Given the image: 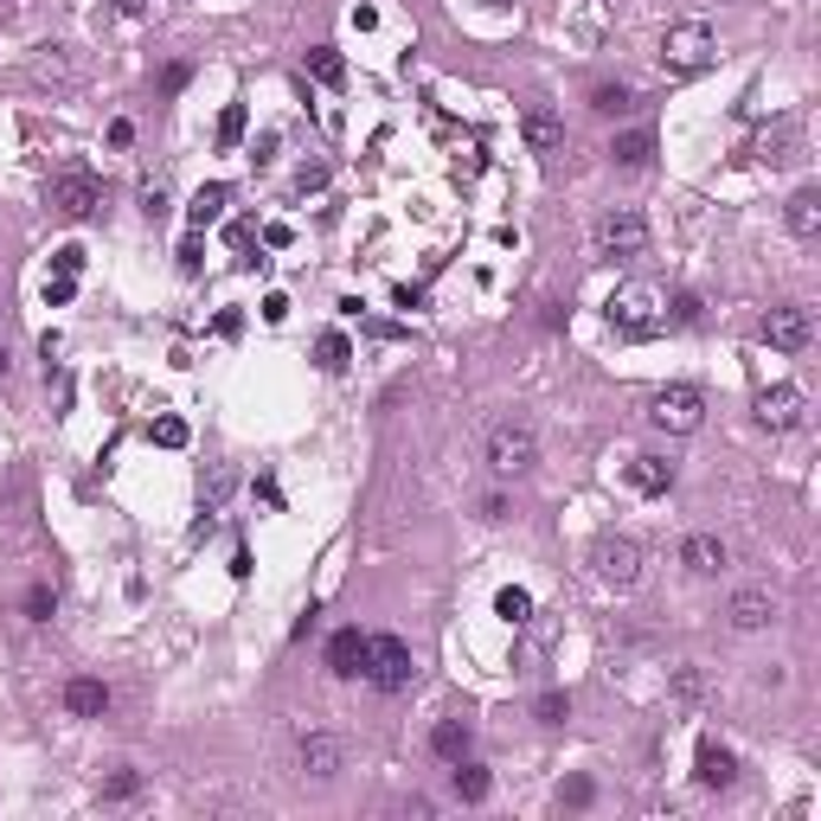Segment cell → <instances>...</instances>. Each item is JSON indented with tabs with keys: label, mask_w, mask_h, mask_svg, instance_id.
Wrapping results in <instances>:
<instances>
[{
	"label": "cell",
	"mask_w": 821,
	"mask_h": 821,
	"mask_svg": "<svg viewBox=\"0 0 821 821\" xmlns=\"http://www.w3.org/2000/svg\"><path fill=\"white\" fill-rule=\"evenodd\" d=\"M763 341L776 346V353H803V346L816 341V315L803 302H783V308L763 315Z\"/></svg>",
	"instance_id": "obj_8"
},
{
	"label": "cell",
	"mask_w": 821,
	"mask_h": 821,
	"mask_svg": "<svg viewBox=\"0 0 821 821\" xmlns=\"http://www.w3.org/2000/svg\"><path fill=\"white\" fill-rule=\"evenodd\" d=\"M783 218H790V231H796V238H821V193H816V187H803V193L790 200Z\"/></svg>",
	"instance_id": "obj_21"
},
{
	"label": "cell",
	"mask_w": 821,
	"mask_h": 821,
	"mask_svg": "<svg viewBox=\"0 0 821 821\" xmlns=\"http://www.w3.org/2000/svg\"><path fill=\"white\" fill-rule=\"evenodd\" d=\"M295 187H302V193H321V187H328V167H302Z\"/></svg>",
	"instance_id": "obj_40"
},
{
	"label": "cell",
	"mask_w": 821,
	"mask_h": 821,
	"mask_svg": "<svg viewBox=\"0 0 821 821\" xmlns=\"http://www.w3.org/2000/svg\"><path fill=\"white\" fill-rule=\"evenodd\" d=\"M71 295H77V276H52V282H46V302H52V308H65Z\"/></svg>",
	"instance_id": "obj_38"
},
{
	"label": "cell",
	"mask_w": 821,
	"mask_h": 821,
	"mask_svg": "<svg viewBox=\"0 0 821 821\" xmlns=\"http://www.w3.org/2000/svg\"><path fill=\"white\" fill-rule=\"evenodd\" d=\"M295 763L315 776V783H334L346 763V745L334 738V732H302V745H295Z\"/></svg>",
	"instance_id": "obj_9"
},
{
	"label": "cell",
	"mask_w": 821,
	"mask_h": 821,
	"mask_svg": "<svg viewBox=\"0 0 821 821\" xmlns=\"http://www.w3.org/2000/svg\"><path fill=\"white\" fill-rule=\"evenodd\" d=\"M46 200H52V212H59V218H90V212L103 205V187H97L90 174H59Z\"/></svg>",
	"instance_id": "obj_10"
},
{
	"label": "cell",
	"mask_w": 821,
	"mask_h": 821,
	"mask_svg": "<svg viewBox=\"0 0 821 821\" xmlns=\"http://www.w3.org/2000/svg\"><path fill=\"white\" fill-rule=\"evenodd\" d=\"M757 424L763 430H796L803 424V392L796 386H763L757 392Z\"/></svg>",
	"instance_id": "obj_11"
},
{
	"label": "cell",
	"mask_w": 821,
	"mask_h": 821,
	"mask_svg": "<svg viewBox=\"0 0 821 821\" xmlns=\"http://www.w3.org/2000/svg\"><path fill=\"white\" fill-rule=\"evenodd\" d=\"M494 7H514V0H494Z\"/></svg>",
	"instance_id": "obj_46"
},
{
	"label": "cell",
	"mask_w": 821,
	"mask_h": 821,
	"mask_svg": "<svg viewBox=\"0 0 821 821\" xmlns=\"http://www.w3.org/2000/svg\"><path fill=\"white\" fill-rule=\"evenodd\" d=\"M469 738H476V732H469L463 719H443V725L430 732V751L443 757V763H456V757H469Z\"/></svg>",
	"instance_id": "obj_22"
},
{
	"label": "cell",
	"mask_w": 821,
	"mask_h": 821,
	"mask_svg": "<svg viewBox=\"0 0 821 821\" xmlns=\"http://www.w3.org/2000/svg\"><path fill=\"white\" fill-rule=\"evenodd\" d=\"M712 33L699 26V20H681V26H668V39H661V65L674 71V77H693V71L712 65Z\"/></svg>",
	"instance_id": "obj_6"
},
{
	"label": "cell",
	"mask_w": 821,
	"mask_h": 821,
	"mask_svg": "<svg viewBox=\"0 0 821 821\" xmlns=\"http://www.w3.org/2000/svg\"><path fill=\"white\" fill-rule=\"evenodd\" d=\"M629 488H635V494H668V488H674V463H668V456H635V463H629Z\"/></svg>",
	"instance_id": "obj_18"
},
{
	"label": "cell",
	"mask_w": 821,
	"mask_h": 821,
	"mask_svg": "<svg viewBox=\"0 0 821 821\" xmlns=\"http://www.w3.org/2000/svg\"><path fill=\"white\" fill-rule=\"evenodd\" d=\"M494 616H501L507 629H527V622H533V597H527L520 584H507V591L494 597Z\"/></svg>",
	"instance_id": "obj_24"
},
{
	"label": "cell",
	"mask_w": 821,
	"mask_h": 821,
	"mask_svg": "<svg viewBox=\"0 0 821 821\" xmlns=\"http://www.w3.org/2000/svg\"><path fill=\"white\" fill-rule=\"evenodd\" d=\"M699 315H706V308H699V295H681V302H674V321H681V328H693Z\"/></svg>",
	"instance_id": "obj_39"
},
{
	"label": "cell",
	"mask_w": 821,
	"mask_h": 821,
	"mask_svg": "<svg viewBox=\"0 0 821 821\" xmlns=\"http://www.w3.org/2000/svg\"><path fill=\"white\" fill-rule=\"evenodd\" d=\"M410 674H417V661H410V642H399V635H366V681L379 686V693H399V686H410Z\"/></svg>",
	"instance_id": "obj_4"
},
{
	"label": "cell",
	"mask_w": 821,
	"mask_h": 821,
	"mask_svg": "<svg viewBox=\"0 0 821 821\" xmlns=\"http://www.w3.org/2000/svg\"><path fill=\"white\" fill-rule=\"evenodd\" d=\"M116 7H123V13H141V7H148V0H116Z\"/></svg>",
	"instance_id": "obj_44"
},
{
	"label": "cell",
	"mask_w": 821,
	"mask_h": 821,
	"mask_svg": "<svg viewBox=\"0 0 821 821\" xmlns=\"http://www.w3.org/2000/svg\"><path fill=\"white\" fill-rule=\"evenodd\" d=\"M289 238H295L289 225H264V244H270V251H289Z\"/></svg>",
	"instance_id": "obj_42"
},
{
	"label": "cell",
	"mask_w": 821,
	"mask_h": 821,
	"mask_svg": "<svg viewBox=\"0 0 821 821\" xmlns=\"http://www.w3.org/2000/svg\"><path fill=\"white\" fill-rule=\"evenodd\" d=\"M699 783H706V790H732V783H738V757L725 751L719 738L699 745Z\"/></svg>",
	"instance_id": "obj_15"
},
{
	"label": "cell",
	"mask_w": 821,
	"mask_h": 821,
	"mask_svg": "<svg viewBox=\"0 0 821 821\" xmlns=\"http://www.w3.org/2000/svg\"><path fill=\"white\" fill-rule=\"evenodd\" d=\"M346 359H353L346 334H321V341H315V366H321V372H341Z\"/></svg>",
	"instance_id": "obj_28"
},
{
	"label": "cell",
	"mask_w": 821,
	"mask_h": 821,
	"mask_svg": "<svg viewBox=\"0 0 821 821\" xmlns=\"http://www.w3.org/2000/svg\"><path fill=\"white\" fill-rule=\"evenodd\" d=\"M488 790H494V783H488V770L469 763V757H456V796H463V803H481Z\"/></svg>",
	"instance_id": "obj_25"
},
{
	"label": "cell",
	"mask_w": 821,
	"mask_h": 821,
	"mask_svg": "<svg viewBox=\"0 0 821 821\" xmlns=\"http://www.w3.org/2000/svg\"><path fill=\"white\" fill-rule=\"evenodd\" d=\"M725 616H732V629H738V635H757V629H770L776 604H770V591H738Z\"/></svg>",
	"instance_id": "obj_14"
},
{
	"label": "cell",
	"mask_w": 821,
	"mask_h": 821,
	"mask_svg": "<svg viewBox=\"0 0 821 821\" xmlns=\"http://www.w3.org/2000/svg\"><path fill=\"white\" fill-rule=\"evenodd\" d=\"M231 488H238V469H231V463H212L205 481H200V514H218V507L231 501Z\"/></svg>",
	"instance_id": "obj_20"
},
{
	"label": "cell",
	"mask_w": 821,
	"mask_h": 821,
	"mask_svg": "<svg viewBox=\"0 0 821 821\" xmlns=\"http://www.w3.org/2000/svg\"><path fill=\"white\" fill-rule=\"evenodd\" d=\"M591 565H597V578L616 584V591H635V584H642V546L622 540V533H604L597 552H591Z\"/></svg>",
	"instance_id": "obj_7"
},
{
	"label": "cell",
	"mask_w": 821,
	"mask_h": 821,
	"mask_svg": "<svg viewBox=\"0 0 821 821\" xmlns=\"http://www.w3.org/2000/svg\"><path fill=\"white\" fill-rule=\"evenodd\" d=\"M796 148H803V123H796V116H783V123H770V129H757V136H751V148H745V154H751V161H770V167H776V161H790Z\"/></svg>",
	"instance_id": "obj_12"
},
{
	"label": "cell",
	"mask_w": 821,
	"mask_h": 821,
	"mask_svg": "<svg viewBox=\"0 0 821 821\" xmlns=\"http://www.w3.org/2000/svg\"><path fill=\"white\" fill-rule=\"evenodd\" d=\"M328 668H334L341 681L366 674V635H359V629H341V635L328 642Z\"/></svg>",
	"instance_id": "obj_16"
},
{
	"label": "cell",
	"mask_w": 821,
	"mask_h": 821,
	"mask_svg": "<svg viewBox=\"0 0 821 821\" xmlns=\"http://www.w3.org/2000/svg\"><path fill=\"white\" fill-rule=\"evenodd\" d=\"M533 712H540L546 725H565V712H571V706H565V693H540V706H533Z\"/></svg>",
	"instance_id": "obj_36"
},
{
	"label": "cell",
	"mask_w": 821,
	"mask_h": 821,
	"mask_svg": "<svg viewBox=\"0 0 821 821\" xmlns=\"http://www.w3.org/2000/svg\"><path fill=\"white\" fill-rule=\"evenodd\" d=\"M648 424L668 430V437H693V430L706 424V399H699L693 386H661V392L648 399Z\"/></svg>",
	"instance_id": "obj_3"
},
{
	"label": "cell",
	"mask_w": 821,
	"mask_h": 821,
	"mask_svg": "<svg viewBox=\"0 0 821 821\" xmlns=\"http://www.w3.org/2000/svg\"><path fill=\"white\" fill-rule=\"evenodd\" d=\"M533 463H540L533 424H494V437H488V469L514 481V476H533Z\"/></svg>",
	"instance_id": "obj_2"
},
{
	"label": "cell",
	"mask_w": 821,
	"mask_h": 821,
	"mask_svg": "<svg viewBox=\"0 0 821 821\" xmlns=\"http://www.w3.org/2000/svg\"><path fill=\"white\" fill-rule=\"evenodd\" d=\"M148 437H154L161 450H187V424H180V417H154V424H148Z\"/></svg>",
	"instance_id": "obj_30"
},
{
	"label": "cell",
	"mask_w": 821,
	"mask_h": 821,
	"mask_svg": "<svg viewBox=\"0 0 821 821\" xmlns=\"http://www.w3.org/2000/svg\"><path fill=\"white\" fill-rule=\"evenodd\" d=\"M681 565L693 571V578H719V571L732 565V552H725V540H719V533H693V540L681 546Z\"/></svg>",
	"instance_id": "obj_13"
},
{
	"label": "cell",
	"mask_w": 821,
	"mask_h": 821,
	"mask_svg": "<svg viewBox=\"0 0 821 821\" xmlns=\"http://www.w3.org/2000/svg\"><path fill=\"white\" fill-rule=\"evenodd\" d=\"M0 379H7V346H0Z\"/></svg>",
	"instance_id": "obj_45"
},
{
	"label": "cell",
	"mask_w": 821,
	"mask_h": 821,
	"mask_svg": "<svg viewBox=\"0 0 821 821\" xmlns=\"http://www.w3.org/2000/svg\"><path fill=\"white\" fill-rule=\"evenodd\" d=\"M136 790H141V770H116V776L103 783V796H110V803H129Z\"/></svg>",
	"instance_id": "obj_32"
},
{
	"label": "cell",
	"mask_w": 821,
	"mask_h": 821,
	"mask_svg": "<svg viewBox=\"0 0 821 821\" xmlns=\"http://www.w3.org/2000/svg\"><path fill=\"white\" fill-rule=\"evenodd\" d=\"M610 328L622 341H655L668 328V308H661V295L648 282H622L610 295Z\"/></svg>",
	"instance_id": "obj_1"
},
{
	"label": "cell",
	"mask_w": 821,
	"mask_h": 821,
	"mask_svg": "<svg viewBox=\"0 0 821 821\" xmlns=\"http://www.w3.org/2000/svg\"><path fill=\"white\" fill-rule=\"evenodd\" d=\"M622 167H648V154H655V136L648 129H635V136H616V148H610Z\"/></svg>",
	"instance_id": "obj_26"
},
{
	"label": "cell",
	"mask_w": 821,
	"mask_h": 821,
	"mask_svg": "<svg viewBox=\"0 0 821 821\" xmlns=\"http://www.w3.org/2000/svg\"><path fill=\"white\" fill-rule=\"evenodd\" d=\"M141 212H148V218H167V187H161V180L141 187Z\"/></svg>",
	"instance_id": "obj_35"
},
{
	"label": "cell",
	"mask_w": 821,
	"mask_h": 821,
	"mask_svg": "<svg viewBox=\"0 0 821 821\" xmlns=\"http://www.w3.org/2000/svg\"><path fill=\"white\" fill-rule=\"evenodd\" d=\"M180 270H187V276L200 270V238H187V244H180Z\"/></svg>",
	"instance_id": "obj_43"
},
{
	"label": "cell",
	"mask_w": 821,
	"mask_h": 821,
	"mask_svg": "<svg viewBox=\"0 0 821 821\" xmlns=\"http://www.w3.org/2000/svg\"><path fill=\"white\" fill-rule=\"evenodd\" d=\"M52 270L77 276V270H84V244H59V251H52Z\"/></svg>",
	"instance_id": "obj_34"
},
{
	"label": "cell",
	"mask_w": 821,
	"mask_h": 821,
	"mask_svg": "<svg viewBox=\"0 0 821 821\" xmlns=\"http://www.w3.org/2000/svg\"><path fill=\"white\" fill-rule=\"evenodd\" d=\"M520 136H527V148H533V154H558V148H565V123H558L552 110H527Z\"/></svg>",
	"instance_id": "obj_17"
},
{
	"label": "cell",
	"mask_w": 821,
	"mask_h": 821,
	"mask_svg": "<svg viewBox=\"0 0 821 821\" xmlns=\"http://www.w3.org/2000/svg\"><path fill=\"white\" fill-rule=\"evenodd\" d=\"M59 610V597H52V584H33V591H26V616H33V622H46V616Z\"/></svg>",
	"instance_id": "obj_33"
},
{
	"label": "cell",
	"mask_w": 821,
	"mask_h": 821,
	"mask_svg": "<svg viewBox=\"0 0 821 821\" xmlns=\"http://www.w3.org/2000/svg\"><path fill=\"white\" fill-rule=\"evenodd\" d=\"M308 77H315V84H328V90H334V84H341V77H346L341 52H334V46H315V52H308Z\"/></svg>",
	"instance_id": "obj_27"
},
{
	"label": "cell",
	"mask_w": 821,
	"mask_h": 821,
	"mask_svg": "<svg viewBox=\"0 0 821 821\" xmlns=\"http://www.w3.org/2000/svg\"><path fill=\"white\" fill-rule=\"evenodd\" d=\"M225 200H231V187H218V180H212V187H200V193H193V205H187L193 231H205V225H212V218L225 212Z\"/></svg>",
	"instance_id": "obj_23"
},
{
	"label": "cell",
	"mask_w": 821,
	"mask_h": 821,
	"mask_svg": "<svg viewBox=\"0 0 821 821\" xmlns=\"http://www.w3.org/2000/svg\"><path fill=\"white\" fill-rule=\"evenodd\" d=\"M648 251V218L635 212V205H616L597 218V257H642Z\"/></svg>",
	"instance_id": "obj_5"
},
{
	"label": "cell",
	"mask_w": 821,
	"mask_h": 821,
	"mask_svg": "<svg viewBox=\"0 0 821 821\" xmlns=\"http://www.w3.org/2000/svg\"><path fill=\"white\" fill-rule=\"evenodd\" d=\"M629 103H635L629 84H597V90H591V110H604V116H622Z\"/></svg>",
	"instance_id": "obj_29"
},
{
	"label": "cell",
	"mask_w": 821,
	"mask_h": 821,
	"mask_svg": "<svg viewBox=\"0 0 821 821\" xmlns=\"http://www.w3.org/2000/svg\"><path fill=\"white\" fill-rule=\"evenodd\" d=\"M244 141V103H225V116H218V148H238Z\"/></svg>",
	"instance_id": "obj_31"
},
{
	"label": "cell",
	"mask_w": 821,
	"mask_h": 821,
	"mask_svg": "<svg viewBox=\"0 0 821 821\" xmlns=\"http://www.w3.org/2000/svg\"><path fill=\"white\" fill-rule=\"evenodd\" d=\"M674 693H681V699H699V693H706L699 668H674Z\"/></svg>",
	"instance_id": "obj_37"
},
{
	"label": "cell",
	"mask_w": 821,
	"mask_h": 821,
	"mask_svg": "<svg viewBox=\"0 0 821 821\" xmlns=\"http://www.w3.org/2000/svg\"><path fill=\"white\" fill-rule=\"evenodd\" d=\"M65 706L77 712V719H103V712H110V686H103V681H71L65 686Z\"/></svg>",
	"instance_id": "obj_19"
},
{
	"label": "cell",
	"mask_w": 821,
	"mask_h": 821,
	"mask_svg": "<svg viewBox=\"0 0 821 821\" xmlns=\"http://www.w3.org/2000/svg\"><path fill=\"white\" fill-rule=\"evenodd\" d=\"M187 77H193V71H187V65H167V71H161V90L174 97V90H187Z\"/></svg>",
	"instance_id": "obj_41"
}]
</instances>
